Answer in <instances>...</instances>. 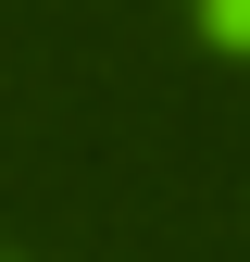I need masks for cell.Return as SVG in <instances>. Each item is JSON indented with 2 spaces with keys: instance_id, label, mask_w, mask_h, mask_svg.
I'll list each match as a JSON object with an SVG mask.
<instances>
[{
  "instance_id": "cell-1",
  "label": "cell",
  "mask_w": 250,
  "mask_h": 262,
  "mask_svg": "<svg viewBox=\"0 0 250 262\" xmlns=\"http://www.w3.org/2000/svg\"><path fill=\"white\" fill-rule=\"evenodd\" d=\"M200 25H213L225 50H250V0H200Z\"/></svg>"
}]
</instances>
